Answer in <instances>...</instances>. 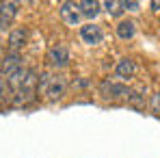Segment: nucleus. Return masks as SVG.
Here are the masks:
<instances>
[{
  "label": "nucleus",
  "instance_id": "2eb2a0df",
  "mask_svg": "<svg viewBox=\"0 0 160 158\" xmlns=\"http://www.w3.org/2000/svg\"><path fill=\"white\" fill-rule=\"evenodd\" d=\"M7 95H11V89H9V82H7V78L0 74V100H4Z\"/></svg>",
  "mask_w": 160,
  "mask_h": 158
},
{
  "label": "nucleus",
  "instance_id": "9d476101",
  "mask_svg": "<svg viewBox=\"0 0 160 158\" xmlns=\"http://www.w3.org/2000/svg\"><path fill=\"white\" fill-rule=\"evenodd\" d=\"M134 72H136V65H134L132 59H119V63H117V67H115L117 78H121V80L132 78Z\"/></svg>",
  "mask_w": 160,
  "mask_h": 158
},
{
  "label": "nucleus",
  "instance_id": "20e7f679",
  "mask_svg": "<svg viewBox=\"0 0 160 158\" xmlns=\"http://www.w3.org/2000/svg\"><path fill=\"white\" fill-rule=\"evenodd\" d=\"M58 15L67 26H78L80 22V11L76 7V2H61L58 4Z\"/></svg>",
  "mask_w": 160,
  "mask_h": 158
},
{
  "label": "nucleus",
  "instance_id": "39448f33",
  "mask_svg": "<svg viewBox=\"0 0 160 158\" xmlns=\"http://www.w3.org/2000/svg\"><path fill=\"white\" fill-rule=\"evenodd\" d=\"M48 63L52 67H65L69 63V50L65 43H58V46H52L48 50Z\"/></svg>",
  "mask_w": 160,
  "mask_h": 158
},
{
  "label": "nucleus",
  "instance_id": "f8f14e48",
  "mask_svg": "<svg viewBox=\"0 0 160 158\" xmlns=\"http://www.w3.org/2000/svg\"><path fill=\"white\" fill-rule=\"evenodd\" d=\"M134 33H136V24L132 20H123L117 24V37L119 39H132Z\"/></svg>",
  "mask_w": 160,
  "mask_h": 158
},
{
  "label": "nucleus",
  "instance_id": "423d86ee",
  "mask_svg": "<svg viewBox=\"0 0 160 158\" xmlns=\"http://www.w3.org/2000/svg\"><path fill=\"white\" fill-rule=\"evenodd\" d=\"M80 39L89 46H98L104 39V30L98 24H84V26H80Z\"/></svg>",
  "mask_w": 160,
  "mask_h": 158
},
{
  "label": "nucleus",
  "instance_id": "f03ea898",
  "mask_svg": "<svg viewBox=\"0 0 160 158\" xmlns=\"http://www.w3.org/2000/svg\"><path fill=\"white\" fill-rule=\"evenodd\" d=\"M35 91H37V74L30 69L28 76H26V80L11 93V95H13L11 102H13L15 106H26V104H30V102L35 100Z\"/></svg>",
  "mask_w": 160,
  "mask_h": 158
},
{
  "label": "nucleus",
  "instance_id": "4468645a",
  "mask_svg": "<svg viewBox=\"0 0 160 158\" xmlns=\"http://www.w3.org/2000/svg\"><path fill=\"white\" fill-rule=\"evenodd\" d=\"M128 102H130L132 106H136V108H143V106H145V100H143L136 91H132V93L128 95Z\"/></svg>",
  "mask_w": 160,
  "mask_h": 158
},
{
  "label": "nucleus",
  "instance_id": "1a4fd4ad",
  "mask_svg": "<svg viewBox=\"0 0 160 158\" xmlns=\"http://www.w3.org/2000/svg\"><path fill=\"white\" fill-rule=\"evenodd\" d=\"M15 15H18V2H0V30H7L11 26Z\"/></svg>",
  "mask_w": 160,
  "mask_h": 158
},
{
  "label": "nucleus",
  "instance_id": "7ed1b4c3",
  "mask_svg": "<svg viewBox=\"0 0 160 158\" xmlns=\"http://www.w3.org/2000/svg\"><path fill=\"white\" fill-rule=\"evenodd\" d=\"M100 91H102V95H104L106 100H121V98L128 100V95L132 93L126 84H121V82H110V80H104V82L100 84Z\"/></svg>",
  "mask_w": 160,
  "mask_h": 158
},
{
  "label": "nucleus",
  "instance_id": "ddd939ff",
  "mask_svg": "<svg viewBox=\"0 0 160 158\" xmlns=\"http://www.w3.org/2000/svg\"><path fill=\"white\" fill-rule=\"evenodd\" d=\"M102 7H104V11H106L110 18H119L126 11V7H123L121 0H106V2H102Z\"/></svg>",
  "mask_w": 160,
  "mask_h": 158
},
{
  "label": "nucleus",
  "instance_id": "f3484780",
  "mask_svg": "<svg viewBox=\"0 0 160 158\" xmlns=\"http://www.w3.org/2000/svg\"><path fill=\"white\" fill-rule=\"evenodd\" d=\"M123 7H126V11H136L138 9V2H132L130 0V2H123Z\"/></svg>",
  "mask_w": 160,
  "mask_h": 158
},
{
  "label": "nucleus",
  "instance_id": "f257e3e1",
  "mask_svg": "<svg viewBox=\"0 0 160 158\" xmlns=\"http://www.w3.org/2000/svg\"><path fill=\"white\" fill-rule=\"evenodd\" d=\"M37 91L43 93L48 100H58V98H63L65 91H67V78L61 76V74H54V76L41 74V76L37 78Z\"/></svg>",
  "mask_w": 160,
  "mask_h": 158
},
{
  "label": "nucleus",
  "instance_id": "0eeeda50",
  "mask_svg": "<svg viewBox=\"0 0 160 158\" xmlns=\"http://www.w3.org/2000/svg\"><path fill=\"white\" fill-rule=\"evenodd\" d=\"M22 67V56L20 52H9L4 59H2V63H0V74L4 76V78H9L15 69H20Z\"/></svg>",
  "mask_w": 160,
  "mask_h": 158
},
{
  "label": "nucleus",
  "instance_id": "6e6552de",
  "mask_svg": "<svg viewBox=\"0 0 160 158\" xmlns=\"http://www.w3.org/2000/svg\"><path fill=\"white\" fill-rule=\"evenodd\" d=\"M26 39H28V33L26 28H13L9 33V39H7V46L11 52H20L24 46H26Z\"/></svg>",
  "mask_w": 160,
  "mask_h": 158
},
{
  "label": "nucleus",
  "instance_id": "a211bd4d",
  "mask_svg": "<svg viewBox=\"0 0 160 158\" xmlns=\"http://www.w3.org/2000/svg\"><path fill=\"white\" fill-rule=\"evenodd\" d=\"M152 7H154V11H160V2L156 0V2H152Z\"/></svg>",
  "mask_w": 160,
  "mask_h": 158
},
{
  "label": "nucleus",
  "instance_id": "dca6fc26",
  "mask_svg": "<svg viewBox=\"0 0 160 158\" xmlns=\"http://www.w3.org/2000/svg\"><path fill=\"white\" fill-rule=\"evenodd\" d=\"M152 108H154L156 113H160V93H154V95H152Z\"/></svg>",
  "mask_w": 160,
  "mask_h": 158
},
{
  "label": "nucleus",
  "instance_id": "9b49d317",
  "mask_svg": "<svg viewBox=\"0 0 160 158\" xmlns=\"http://www.w3.org/2000/svg\"><path fill=\"white\" fill-rule=\"evenodd\" d=\"M76 7H78L80 15H84V18H95L98 13H100V2H91V0H80L76 2Z\"/></svg>",
  "mask_w": 160,
  "mask_h": 158
}]
</instances>
